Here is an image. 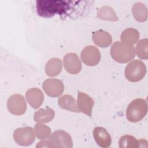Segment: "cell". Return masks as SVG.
I'll use <instances>...</instances> for the list:
<instances>
[{
	"label": "cell",
	"instance_id": "1",
	"mask_svg": "<svg viewBox=\"0 0 148 148\" xmlns=\"http://www.w3.org/2000/svg\"><path fill=\"white\" fill-rule=\"evenodd\" d=\"M73 1H38L36 12L43 17H52L56 14L69 16L73 9Z\"/></svg>",
	"mask_w": 148,
	"mask_h": 148
},
{
	"label": "cell",
	"instance_id": "2",
	"mask_svg": "<svg viewBox=\"0 0 148 148\" xmlns=\"http://www.w3.org/2000/svg\"><path fill=\"white\" fill-rule=\"evenodd\" d=\"M73 147L72 138L68 133L63 130H57L49 138L43 139L36 146V147Z\"/></svg>",
	"mask_w": 148,
	"mask_h": 148
},
{
	"label": "cell",
	"instance_id": "3",
	"mask_svg": "<svg viewBox=\"0 0 148 148\" xmlns=\"http://www.w3.org/2000/svg\"><path fill=\"white\" fill-rule=\"evenodd\" d=\"M112 58L119 63H127L132 60L135 55L134 47L131 45L117 41L110 48Z\"/></svg>",
	"mask_w": 148,
	"mask_h": 148
},
{
	"label": "cell",
	"instance_id": "4",
	"mask_svg": "<svg viewBox=\"0 0 148 148\" xmlns=\"http://www.w3.org/2000/svg\"><path fill=\"white\" fill-rule=\"evenodd\" d=\"M147 112V103L145 99L136 98L128 105L126 116L127 119L132 123H136L141 120Z\"/></svg>",
	"mask_w": 148,
	"mask_h": 148
},
{
	"label": "cell",
	"instance_id": "5",
	"mask_svg": "<svg viewBox=\"0 0 148 148\" xmlns=\"http://www.w3.org/2000/svg\"><path fill=\"white\" fill-rule=\"evenodd\" d=\"M146 73V67L140 60H135L130 62L126 66L124 75L126 79L132 82L141 80Z\"/></svg>",
	"mask_w": 148,
	"mask_h": 148
},
{
	"label": "cell",
	"instance_id": "6",
	"mask_svg": "<svg viewBox=\"0 0 148 148\" xmlns=\"http://www.w3.org/2000/svg\"><path fill=\"white\" fill-rule=\"evenodd\" d=\"M35 138V134L30 127H25L16 129L13 133L14 141L21 146H27L32 143Z\"/></svg>",
	"mask_w": 148,
	"mask_h": 148
},
{
	"label": "cell",
	"instance_id": "7",
	"mask_svg": "<svg viewBox=\"0 0 148 148\" xmlns=\"http://www.w3.org/2000/svg\"><path fill=\"white\" fill-rule=\"evenodd\" d=\"M7 108L10 113L14 115H21L27 109V103L23 95L18 94L12 95L8 99Z\"/></svg>",
	"mask_w": 148,
	"mask_h": 148
},
{
	"label": "cell",
	"instance_id": "8",
	"mask_svg": "<svg viewBox=\"0 0 148 148\" xmlns=\"http://www.w3.org/2000/svg\"><path fill=\"white\" fill-rule=\"evenodd\" d=\"M81 59L86 65L90 66H95L100 61V51L98 49L94 46H87L81 52Z\"/></svg>",
	"mask_w": 148,
	"mask_h": 148
},
{
	"label": "cell",
	"instance_id": "9",
	"mask_svg": "<svg viewBox=\"0 0 148 148\" xmlns=\"http://www.w3.org/2000/svg\"><path fill=\"white\" fill-rule=\"evenodd\" d=\"M43 89L47 95L57 97L63 93L64 86L63 83L57 79H47L43 83Z\"/></svg>",
	"mask_w": 148,
	"mask_h": 148
},
{
	"label": "cell",
	"instance_id": "10",
	"mask_svg": "<svg viewBox=\"0 0 148 148\" xmlns=\"http://www.w3.org/2000/svg\"><path fill=\"white\" fill-rule=\"evenodd\" d=\"M64 65L66 71L73 75L77 74L82 69V64L78 56L73 53H69L64 57Z\"/></svg>",
	"mask_w": 148,
	"mask_h": 148
},
{
	"label": "cell",
	"instance_id": "11",
	"mask_svg": "<svg viewBox=\"0 0 148 148\" xmlns=\"http://www.w3.org/2000/svg\"><path fill=\"white\" fill-rule=\"evenodd\" d=\"M94 105V100L88 94L78 91L77 107L79 111L91 117Z\"/></svg>",
	"mask_w": 148,
	"mask_h": 148
},
{
	"label": "cell",
	"instance_id": "12",
	"mask_svg": "<svg viewBox=\"0 0 148 148\" xmlns=\"http://www.w3.org/2000/svg\"><path fill=\"white\" fill-rule=\"evenodd\" d=\"M26 99L34 109H38L42 104L44 99V95L42 91L38 88H31L29 89L25 94Z\"/></svg>",
	"mask_w": 148,
	"mask_h": 148
},
{
	"label": "cell",
	"instance_id": "13",
	"mask_svg": "<svg viewBox=\"0 0 148 148\" xmlns=\"http://www.w3.org/2000/svg\"><path fill=\"white\" fill-rule=\"evenodd\" d=\"M93 136L97 143L102 147H108L111 144V136L103 127H97L94 129Z\"/></svg>",
	"mask_w": 148,
	"mask_h": 148
},
{
	"label": "cell",
	"instance_id": "14",
	"mask_svg": "<svg viewBox=\"0 0 148 148\" xmlns=\"http://www.w3.org/2000/svg\"><path fill=\"white\" fill-rule=\"evenodd\" d=\"M92 40L96 45L101 47H106L112 43V37L109 32L99 29L93 33Z\"/></svg>",
	"mask_w": 148,
	"mask_h": 148
},
{
	"label": "cell",
	"instance_id": "15",
	"mask_svg": "<svg viewBox=\"0 0 148 148\" xmlns=\"http://www.w3.org/2000/svg\"><path fill=\"white\" fill-rule=\"evenodd\" d=\"M62 64L58 58L50 59L45 65V72L47 76L53 77L58 75L62 71Z\"/></svg>",
	"mask_w": 148,
	"mask_h": 148
},
{
	"label": "cell",
	"instance_id": "16",
	"mask_svg": "<svg viewBox=\"0 0 148 148\" xmlns=\"http://www.w3.org/2000/svg\"><path fill=\"white\" fill-rule=\"evenodd\" d=\"M58 103L62 109L76 113L80 112L75 98L71 95L65 94L59 98Z\"/></svg>",
	"mask_w": 148,
	"mask_h": 148
},
{
	"label": "cell",
	"instance_id": "17",
	"mask_svg": "<svg viewBox=\"0 0 148 148\" xmlns=\"http://www.w3.org/2000/svg\"><path fill=\"white\" fill-rule=\"evenodd\" d=\"M54 110L47 107L46 109H40L35 112L34 115V120L36 122L46 123L51 121L54 117Z\"/></svg>",
	"mask_w": 148,
	"mask_h": 148
},
{
	"label": "cell",
	"instance_id": "18",
	"mask_svg": "<svg viewBox=\"0 0 148 148\" xmlns=\"http://www.w3.org/2000/svg\"><path fill=\"white\" fill-rule=\"evenodd\" d=\"M139 32L136 29L132 28L124 30L120 36V39L123 43L131 46L136 43L139 40Z\"/></svg>",
	"mask_w": 148,
	"mask_h": 148
},
{
	"label": "cell",
	"instance_id": "19",
	"mask_svg": "<svg viewBox=\"0 0 148 148\" xmlns=\"http://www.w3.org/2000/svg\"><path fill=\"white\" fill-rule=\"evenodd\" d=\"M134 17L139 22L145 21L147 18V9L145 4L142 2L134 3L132 8Z\"/></svg>",
	"mask_w": 148,
	"mask_h": 148
},
{
	"label": "cell",
	"instance_id": "20",
	"mask_svg": "<svg viewBox=\"0 0 148 148\" xmlns=\"http://www.w3.org/2000/svg\"><path fill=\"white\" fill-rule=\"evenodd\" d=\"M97 16L98 18L104 20L116 21L118 17L112 8L109 6H103L99 8L97 12Z\"/></svg>",
	"mask_w": 148,
	"mask_h": 148
},
{
	"label": "cell",
	"instance_id": "21",
	"mask_svg": "<svg viewBox=\"0 0 148 148\" xmlns=\"http://www.w3.org/2000/svg\"><path fill=\"white\" fill-rule=\"evenodd\" d=\"M119 146L120 148H138L140 147L139 140L131 135H123L119 140Z\"/></svg>",
	"mask_w": 148,
	"mask_h": 148
},
{
	"label": "cell",
	"instance_id": "22",
	"mask_svg": "<svg viewBox=\"0 0 148 148\" xmlns=\"http://www.w3.org/2000/svg\"><path fill=\"white\" fill-rule=\"evenodd\" d=\"M34 130L36 137L39 139H45L49 136L51 134L50 128L42 123L36 124L35 125Z\"/></svg>",
	"mask_w": 148,
	"mask_h": 148
},
{
	"label": "cell",
	"instance_id": "23",
	"mask_svg": "<svg viewBox=\"0 0 148 148\" xmlns=\"http://www.w3.org/2000/svg\"><path fill=\"white\" fill-rule=\"evenodd\" d=\"M148 44L147 39H142L138 42L136 47V54L141 59L147 60L148 57L147 54Z\"/></svg>",
	"mask_w": 148,
	"mask_h": 148
}]
</instances>
